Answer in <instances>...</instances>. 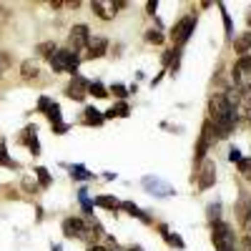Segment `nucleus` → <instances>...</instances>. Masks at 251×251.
I'll use <instances>...</instances> for the list:
<instances>
[{"mask_svg":"<svg viewBox=\"0 0 251 251\" xmlns=\"http://www.w3.org/2000/svg\"><path fill=\"white\" fill-rule=\"evenodd\" d=\"M208 113H211L208 121H211L214 131H216V138H226L228 133L234 131V126H236V108L228 106V100L221 93L208 100Z\"/></svg>","mask_w":251,"mask_h":251,"instance_id":"nucleus-1","label":"nucleus"},{"mask_svg":"<svg viewBox=\"0 0 251 251\" xmlns=\"http://www.w3.org/2000/svg\"><path fill=\"white\" fill-rule=\"evenodd\" d=\"M211 239H214V246L216 251H236V239H234V231L226 221H216L211 224Z\"/></svg>","mask_w":251,"mask_h":251,"instance_id":"nucleus-2","label":"nucleus"},{"mask_svg":"<svg viewBox=\"0 0 251 251\" xmlns=\"http://www.w3.org/2000/svg\"><path fill=\"white\" fill-rule=\"evenodd\" d=\"M78 63H80L78 53L63 48V50H55V55L50 58V68H53V73H71V75H78V73H75V71H78Z\"/></svg>","mask_w":251,"mask_h":251,"instance_id":"nucleus-3","label":"nucleus"},{"mask_svg":"<svg viewBox=\"0 0 251 251\" xmlns=\"http://www.w3.org/2000/svg\"><path fill=\"white\" fill-rule=\"evenodd\" d=\"M194 28H196V18H191V15H183L178 23L171 28V40H174V46H183L188 38H191V33H194Z\"/></svg>","mask_w":251,"mask_h":251,"instance_id":"nucleus-4","label":"nucleus"},{"mask_svg":"<svg viewBox=\"0 0 251 251\" xmlns=\"http://www.w3.org/2000/svg\"><path fill=\"white\" fill-rule=\"evenodd\" d=\"M196 181H199V188L206 191V188H211L214 181H216V163L211 158H203L199 166H196Z\"/></svg>","mask_w":251,"mask_h":251,"instance_id":"nucleus-5","label":"nucleus"},{"mask_svg":"<svg viewBox=\"0 0 251 251\" xmlns=\"http://www.w3.org/2000/svg\"><path fill=\"white\" fill-rule=\"evenodd\" d=\"M214 126H211V121H203V128H201V138H199V143H196V156H194V163L199 166L203 158H206V151H208V146L214 143Z\"/></svg>","mask_w":251,"mask_h":251,"instance_id":"nucleus-6","label":"nucleus"},{"mask_svg":"<svg viewBox=\"0 0 251 251\" xmlns=\"http://www.w3.org/2000/svg\"><path fill=\"white\" fill-rule=\"evenodd\" d=\"M88 43H91V30H88V25H73L71 28V35H68V50H73V53H78V50H83V48H88Z\"/></svg>","mask_w":251,"mask_h":251,"instance_id":"nucleus-7","label":"nucleus"},{"mask_svg":"<svg viewBox=\"0 0 251 251\" xmlns=\"http://www.w3.org/2000/svg\"><path fill=\"white\" fill-rule=\"evenodd\" d=\"M88 88H91V83L86 78H80V75H73V80L66 86V96L71 100H86L88 96Z\"/></svg>","mask_w":251,"mask_h":251,"instance_id":"nucleus-8","label":"nucleus"},{"mask_svg":"<svg viewBox=\"0 0 251 251\" xmlns=\"http://www.w3.org/2000/svg\"><path fill=\"white\" fill-rule=\"evenodd\" d=\"M63 234H66L68 239H86L88 236V224L83 219H66L63 221Z\"/></svg>","mask_w":251,"mask_h":251,"instance_id":"nucleus-9","label":"nucleus"},{"mask_svg":"<svg viewBox=\"0 0 251 251\" xmlns=\"http://www.w3.org/2000/svg\"><path fill=\"white\" fill-rule=\"evenodd\" d=\"M106 50H108V40L106 38H91V43H88V53H86V58H100V55H106Z\"/></svg>","mask_w":251,"mask_h":251,"instance_id":"nucleus-10","label":"nucleus"},{"mask_svg":"<svg viewBox=\"0 0 251 251\" xmlns=\"http://www.w3.org/2000/svg\"><path fill=\"white\" fill-rule=\"evenodd\" d=\"M143 186H146V188H156L153 194H158V196H171V194H174V188H171L169 183H163V181H158V178H151V176L143 178Z\"/></svg>","mask_w":251,"mask_h":251,"instance_id":"nucleus-11","label":"nucleus"},{"mask_svg":"<svg viewBox=\"0 0 251 251\" xmlns=\"http://www.w3.org/2000/svg\"><path fill=\"white\" fill-rule=\"evenodd\" d=\"M234 211H236V219H239L241 224L251 216V201H249V194H241V196H239V203H236Z\"/></svg>","mask_w":251,"mask_h":251,"instance_id":"nucleus-12","label":"nucleus"},{"mask_svg":"<svg viewBox=\"0 0 251 251\" xmlns=\"http://www.w3.org/2000/svg\"><path fill=\"white\" fill-rule=\"evenodd\" d=\"M38 75H40L38 63H33V60H23V63H20V78H23V80H35Z\"/></svg>","mask_w":251,"mask_h":251,"instance_id":"nucleus-13","label":"nucleus"},{"mask_svg":"<svg viewBox=\"0 0 251 251\" xmlns=\"http://www.w3.org/2000/svg\"><path fill=\"white\" fill-rule=\"evenodd\" d=\"M23 143H28V149L33 156L40 153V143H38V136H35V126H28L25 133H23Z\"/></svg>","mask_w":251,"mask_h":251,"instance_id":"nucleus-14","label":"nucleus"},{"mask_svg":"<svg viewBox=\"0 0 251 251\" xmlns=\"http://www.w3.org/2000/svg\"><path fill=\"white\" fill-rule=\"evenodd\" d=\"M128 113H131L128 103H126V100H121V103H116L113 108H108L106 113H103V118H128Z\"/></svg>","mask_w":251,"mask_h":251,"instance_id":"nucleus-15","label":"nucleus"},{"mask_svg":"<svg viewBox=\"0 0 251 251\" xmlns=\"http://www.w3.org/2000/svg\"><path fill=\"white\" fill-rule=\"evenodd\" d=\"M234 50L239 53V58H241V55H249V50H251V30L244 33V35H239V38L234 40Z\"/></svg>","mask_w":251,"mask_h":251,"instance_id":"nucleus-16","label":"nucleus"},{"mask_svg":"<svg viewBox=\"0 0 251 251\" xmlns=\"http://www.w3.org/2000/svg\"><path fill=\"white\" fill-rule=\"evenodd\" d=\"M121 208H123L126 214H131V216H138L143 224H151V216H146V214L141 211V208H138L133 201H123V203H121Z\"/></svg>","mask_w":251,"mask_h":251,"instance_id":"nucleus-17","label":"nucleus"},{"mask_svg":"<svg viewBox=\"0 0 251 251\" xmlns=\"http://www.w3.org/2000/svg\"><path fill=\"white\" fill-rule=\"evenodd\" d=\"M83 121H86L88 126H100L103 121H106V118H103V113L98 111V108H93V106H88L86 111H83Z\"/></svg>","mask_w":251,"mask_h":251,"instance_id":"nucleus-18","label":"nucleus"},{"mask_svg":"<svg viewBox=\"0 0 251 251\" xmlns=\"http://www.w3.org/2000/svg\"><path fill=\"white\" fill-rule=\"evenodd\" d=\"M239 108L244 111V116L251 121V86L241 88V100H239Z\"/></svg>","mask_w":251,"mask_h":251,"instance_id":"nucleus-19","label":"nucleus"},{"mask_svg":"<svg viewBox=\"0 0 251 251\" xmlns=\"http://www.w3.org/2000/svg\"><path fill=\"white\" fill-rule=\"evenodd\" d=\"M108 5H111V3H108ZM108 5L100 3V0H93V13H96L100 20H111V18H113V10H106Z\"/></svg>","mask_w":251,"mask_h":251,"instance_id":"nucleus-20","label":"nucleus"},{"mask_svg":"<svg viewBox=\"0 0 251 251\" xmlns=\"http://www.w3.org/2000/svg\"><path fill=\"white\" fill-rule=\"evenodd\" d=\"M55 50H58V48H55L53 40H46V43H40V46H38V55H43V58H48V60L55 55Z\"/></svg>","mask_w":251,"mask_h":251,"instance_id":"nucleus-21","label":"nucleus"},{"mask_svg":"<svg viewBox=\"0 0 251 251\" xmlns=\"http://www.w3.org/2000/svg\"><path fill=\"white\" fill-rule=\"evenodd\" d=\"M46 116L50 118L53 126H60V123H63V121H60V106H58V103H50V106L46 108Z\"/></svg>","mask_w":251,"mask_h":251,"instance_id":"nucleus-22","label":"nucleus"},{"mask_svg":"<svg viewBox=\"0 0 251 251\" xmlns=\"http://www.w3.org/2000/svg\"><path fill=\"white\" fill-rule=\"evenodd\" d=\"M96 203H98V206H103V208H121V201H118V199H113V196H98V199H96Z\"/></svg>","mask_w":251,"mask_h":251,"instance_id":"nucleus-23","label":"nucleus"},{"mask_svg":"<svg viewBox=\"0 0 251 251\" xmlns=\"http://www.w3.org/2000/svg\"><path fill=\"white\" fill-rule=\"evenodd\" d=\"M35 176H38V183L43 186V188H46V186H50V181H53V178H50V174H48V169H43V166H38V169H35Z\"/></svg>","mask_w":251,"mask_h":251,"instance_id":"nucleus-24","label":"nucleus"},{"mask_svg":"<svg viewBox=\"0 0 251 251\" xmlns=\"http://www.w3.org/2000/svg\"><path fill=\"white\" fill-rule=\"evenodd\" d=\"M88 93H93L96 98H106V96H108L106 86H103V83H98V80H93V83H91V88H88Z\"/></svg>","mask_w":251,"mask_h":251,"instance_id":"nucleus-25","label":"nucleus"},{"mask_svg":"<svg viewBox=\"0 0 251 251\" xmlns=\"http://www.w3.org/2000/svg\"><path fill=\"white\" fill-rule=\"evenodd\" d=\"M239 174L251 183V158H241V163H239Z\"/></svg>","mask_w":251,"mask_h":251,"instance_id":"nucleus-26","label":"nucleus"},{"mask_svg":"<svg viewBox=\"0 0 251 251\" xmlns=\"http://www.w3.org/2000/svg\"><path fill=\"white\" fill-rule=\"evenodd\" d=\"M234 71H236V73H241V71H251V55H241L239 63L234 66Z\"/></svg>","mask_w":251,"mask_h":251,"instance_id":"nucleus-27","label":"nucleus"},{"mask_svg":"<svg viewBox=\"0 0 251 251\" xmlns=\"http://www.w3.org/2000/svg\"><path fill=\"white\" fill-rule=\"evenodd\" d=\"M71 176H73V178H91L93 174H88L86 169H83V166H73V169H71Z\"/></svg>","mask_w":251,"mask_h":251,"instance_id":"nucleus-28","label":"nucleus"},{"mask_svg":"<svg viewBox=\"0 0 251 251\" xmlns=\"http://www.w3.org/2000/svg\"><path fill=\"white\" fill-rule=\"evenodd\" d=\"M244 244L246 249H251V216L244 221Z\"/></svg>","mask_w":251,"mask_h":251,"instance_id":"nucleus-29","label":"nucleus"},{"mask_svg":"<svg viewBox=\"0 0 251 251\" xmlns=\"http://www.w3.org/2000/svg\"><path fill=\"white\" fill-rule=\"evenodd\" d=\"M146 40H149V43H163V35L158 30H149L146 33Z\"/></svg>","mask_w":251,"mask_h":251,"instance_id":"nucleus-30","label":"nucleus"},{"mask_svg":"<svg viewBox=\"0 0 251 251\" xmlns=\"http://www.w3.org/2000/svg\"><path fill=\"white\" fill-rule=\"evenodd\" d=\"M221 15H224V25H226V35L231 38V35H234V25H231V18H228V13H226V10H221Z\"/></svg>","mask_w":251,"mask_h":251,"instance_id":"nucleus-31","label":"nucleus"},{"mask_svg":"<svg viewBox=\"0 0 251 251\" xmlns=\"http://www.w3.org/2000/svg\"><path fill=\"white\" fill-rule=\"evenodd\" d=\"M111 91H113V96H118V98H126V96H128V93H131V91H128V88H126V86H121V83H116V86H113Z\"/></svg>","mask_w":251,"mask_h":251,"instance_id":"nucleus-32","label":"nucleus"},{"mask_svg":"<svg viewBox=\"0 0 251 251\" xmlns=\"http://www.w3.org/2000/svg\"><path fill=\"white\" fill-rule=\"evenodd\" d=\"M0 163H5V166H15V161H10V158H8L5 146H3V143H0Z\"/></svg>","mask_w":251,"mask_h":251,"instance_id":"nucleus-33","label":"nucleus"},{"mask_svg":"<svg viewBox=\"0 0 251 251\" xmlns=\"http://www.w3.org/2000/svg\"><path fill=\"white\" fill-rule=\"evenodd\" d=\"M228 158H231V161H234V163H236V166H239V163H241V153H239V151H236V149H231V153H228Z\"/></svg>","mask_w":251,"mask_h":251,"instance_id":"nucleus-34","label":"nucleus"},{"mask_svg":"<svg viewBox=\"0 0 251 251\" xmlns=\"http://www.w3.org/2000/svg\"><path fill=\"white\" fill-rule=\"evenodd\" d=\"M156 8H158V3H156V0H149V3H146V10H149L151 15L156 13Z\"/></svg>","mask_w":251,"mask_h":251,"instance_id":"nucleus-35","label":"nucleus"},{"mask_svg":"<svg viewBox=\"0 0 251 251\" xmlns=\"http://www.w3.org/2000/svg\"><path fill=\"white\" fill-rule=\"evenodd\" d=\"M171 58H174V50H166V53H163V66H169Z\"/></svg>","mask_w":251,"mask_h":251,"instance_id":"nucleus-36","label":"nucleus"},{"mask_svg":"<svg viewBox=\"0 0 251 251\" xmlns=\"http://www.w3.org/2000/svg\"><path fill=\"white\" fill-rule=\"evenodd\" d=\"M23 186L28 188V191H30V194H35V191H38V186H35V183H30V181H23Z\"/></svg>","mask_w":251,"mask_h":251,"instance_id":"nucleus-37","label":"nucleus"},{"mask_svg":"<svg viewBox=\"0 0 251 251\" xmlns=\"http://www.w3.org/2000/svg\"><path fill=\"white\" fill-rule=\"evenodd\" d=\"M88 251H106L103 246H88Z\"/></svg>","mask_w":251,"mask_h":251,"instance_id":"nucleus-38","label":"nucleus"},{"mask_svg":"<svg viewBox=\"0 0 251 251\" xmlns=\"http://www.w3.org/2000/svg\"><path fill=\"white\" fill-rule=\"evenodd\" d=\"M246 23L251 25V10H249V15H246Z\"/></svg>","mask_w":251,"mask_h":251,"instance_id":"nucleus-39","label":"nucleus"},{"mask_svg":"<svg viewBox=\"0 0 251 251\" xmlns=\"http://www.w3.org/2000/svg\"><path fill=\"white\" fill-rule=\"evenodd\" d=\"M128 251H143V249H138V246H131V249H128Z\"/></svg>","mask_w":251,"mask_h":251,"instance_id":"nucleus-40","label":"nucleus"}]
</instances>
